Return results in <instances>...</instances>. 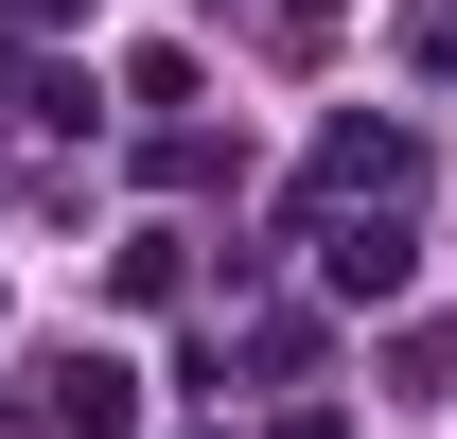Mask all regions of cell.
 I'll return each instance as SVG.
<instances>
[{"label":"cell","mask_w":457,"mask_h":439,"mask_svg":"<svg viewBox=\"0 0 457 439\" xmlns=\"http://www.w3.org/2000/svg\"><path fill=\"white\" fill-rule=\"evenodd\" d=\"M317 281H335V299H404V281H422V228H404V211H335Z\"/></svg>","instance_id":"obj_1"},{"label":"cell","mask_w":457,"mask_h":439,"mask_svg":"<svg viewBox=\"0 0 457 439\" xmlns=\"http://www.w3.org/2000/svg\"><path fill=\"white\" fill-rule=\"evenodd\" d=\"M404 176H422V141H404V123H335V141H317V194H370V211H387Z\"/></svg>","instance_id":"obj_2"},{"label":"cell","mask_w":457,"mask_h":439,"mask_svg":"<svg viewBox=\"0 0 457 439\" xmlns=\"http://www.w3.org/2000/svg\"><path fill=\"white\" fill-rule=\"evenodd\" d=\"M141 422V369H123V352H71L54 369V439H123Z\"/></svg>","instance_id":"obj_3"},{"label":"cell","mask_w":457,"mask_h":439,"mask_svg":"<svg viewBox=\"0 0 457 439\" xmlns=\"http://www.w3.org/2000/svg\"><path fill=\"white\" fill-rule=\"evenodd\" d=\"M404 54H422V70L457 88V0H404Z\"/></svg>","instance_id":"obj_4"},{"label":"cell","mask_w":457,"mask_h":439,"mask_svg":"<svg viewBox=\"0 0 457 439\" xmlns=\"http://www.w3.org/2000/svg\"><path fill=\"white\" fill-rule=\"evenodd\" d=\"M18 18H71V0H18Z\"/></svg>","instance_id":"obj_5"}]
</instances>
